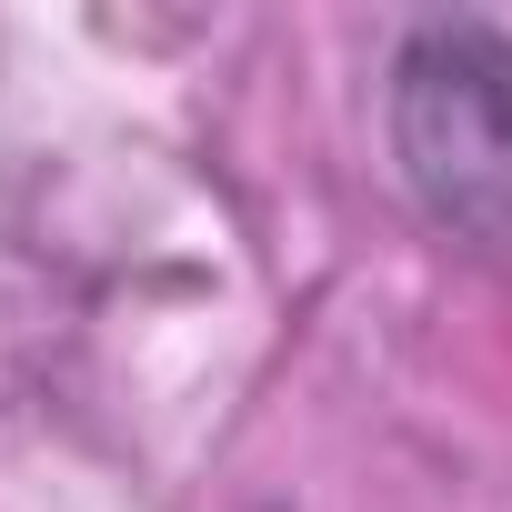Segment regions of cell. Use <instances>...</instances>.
<instances>
[{
	"label": "cell",
	"instance_id": "1",
	"mask_svg": "<svg viewBox=\"0 0 512 512\" xmlns=\"http://www.w3.org/2000/svg\"><path fill=\"white\" fill-rule=\"evenodd\" d=\"M392 161L412 201L482 241L512 251V31L482 11L412 21L392 41Z\"/></svg>",
	"mask_w": 512,
	"mask_h": 512
}]
</instances>
